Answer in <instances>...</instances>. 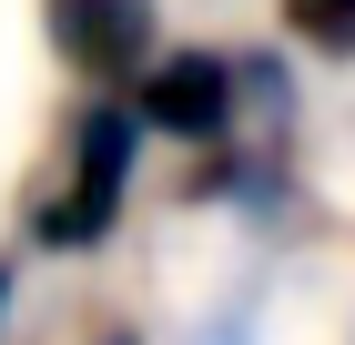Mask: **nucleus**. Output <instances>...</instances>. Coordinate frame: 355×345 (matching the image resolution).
Masks as SVG:
<instances>
[{
	"label": "nucleus",
	"instance_id": "nucleus-1",
	"mask_svg": "<svg viewBox=\"0 0 355 345\" xmlns=\"http://www.w3.org/2000/svg\"><path fill=\"white\" fill-rule=\"evenodd\" d=\"M132 162H142V112L122 92H92L71 112V162H61V183L31 203V244L41 254H92L112 244L122 224V193H132Z\"/></svg>",
	"mask_w": 355,
	"mask_h": 345
},
{
	"label": "nucleus",
	"instance_id": "nucleus-2",
	"mask_svg": "<svg viewBox=\"0 0 355 345\" xmlns=\"http://www.w3.org/2000/svg\"><path fill=\"white\" fill-rule=\"evenodd\" d=\"M244 61L234 51H203V41H183V51H163L153 71L132 81V112H142V133H163V142H193V153H223L234 142V112H244Z\"/></svg>",
	"mask_w": 355,
	"mask_h": 345
},
{
	"label": "nucleus",
	"instance_id": "nucleus-3",
	"mask_svg": "<svg viewBox=\"0 0 355 345\" xmlns=\"http://www.w3.org/2000/svg\"><path fill=\"white\" fill-rule=\"evenodd\" d=\"M41 21H51V51L112 92V81H142L163 61V21H153V0H41Z\"/></svg>",
	"mask_w": 355,
	"mask_h": 345
},
{
	"label": "nucleus",
	"instance_id": "nucleus-4",
	"mask_svg": "<svg viewBox=\"0 0 355 345\" xmlns=\"http://www.w3.org/2000/svg\"><path fill=\"white\" fill-rule=\"evenodd\" d=\"M284 31L315 61H355V0H284Z\"/></svg>",
	"mask_w": 355,
	"mask_h": 345
},
{
	"label": "nucleus",
	"instance_id": "nucleus-5",
	"mask_svg": "<svg viewBox=\"0 0 355 345\" xmlns=\"http://www.w3.org/2000/svg\"><path fill=\"white\" fill-rule=\"evenodd\" d=\"M10 294H21V274H10V264H0V325H10Z\"/></svg>",
	"mask_w": 355,
	"mask_h": 345
},
{
	"label": "nucleus",
	"instance_id": "nucleus-6",
	"mask_svg": "<svg viewBox=\"0 0 355 345\" xmlns=\"http://www.w3.org/2000/svg\"><path fill=\"white\" fill-rule=\"evenodd\" d=\"M214 345H244V325H234V315H223V325H214Z\"/></svg>",
	"mask_w": 355,
	"mask_h": 345
},
{
	"label": "nucleus",
	"instance_id": "nucleus-7",
	"mask_svg": "<svg viewBox=\"0 0 355 345\" xmlns=\"http://www.w3.org/2000/svg\"><path fill=\"white\" fill-rule=\"evenodd\" d=\"M102 345H142V335H132V325H112V335H102Z\"/></svg>",
	"mask_w": 355,
	"mask_h": 345
}]
</instances>
